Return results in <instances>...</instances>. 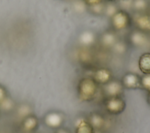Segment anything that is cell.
<instances>
[{"label":"cell","mask_w":150,"mask_h":133,"mask_svg":"<svg viewBox=\"0 0 150 133\" xmlns=\"http://www.w3.org/2000/svg\"><path fill=\"white\" fill-rule=\"evenodd\" d=\"M98 91V84L92 78L85 77L80 79L77 85V96L81 102H90L94 99Z\"/></svg>","instance_id":"1"},{"label":"cell","mask_w":150,"mask_h":133,"mask_svg":"<svg viewBox=\"0 0 150 133\" xmlns=\"http://www.w3.org/2000/svg\"><path fill=\"white\" fill-rule=\"evenodd\" d=\"M111 26L115 30L126 29L131 23V18L128 13L124 10H118L111 18Z\"/></svg>","instance_id":"2"},{"label":"cell","mask_w":150,"mask_h":133,"mask_svg":"<svg viewBox=\"0 0 150 133\" xmlns=\"http://www.w3.org/2000/svg\"><path fill=\"white\" fill-rule=\"evenodd\" d=\"M104 107L109 113L113 115H118L125 110L126 103L121 96L105 98Z\"/></svg>","instance_id":"3"},{"label":"cell","mask_w":150,"mask_h":133,"mask_svg":"<svg viewBox=\"0 0 150 133\" xmlns=\"http://www.w3.org/2000/svg\"><path fill=\"white\" fill-rule=\"evenodd\" d=\"M124 88L121 81L118 79H112L108 83L103 85V93L105 98L118 97L122 96Z\"/></svg>","instance_id":"4"},{"label":"cell","mask_w":150,"mask_h":133,"mask_svg":"<svg viewBox=\"0 0 150 133\" xmlns=\"http://www.w3.org/2000/svg\"><path fill=\"white\" fill-rule=\"evenodd\" d=\"M121 83L124 89H141V76L134 72H127L124 75Z\"/></svg>","instance_id":"5"},{"label":"cell","mask_w":150,"mask_h":133,"mask_svg":"<svg viewBox=\"0 0 150 133\" xmlns=\"http://www.w3.org/2000/svg\"><path fill=\"white\" fill-rule=\"evenodd\" d=\"M92 78L98 85L103 86L113 79V74L110 69L102 67L94 72Z\"/></svg>","instance_id":"6"},{"label":"cell","mask_w":150,"mask_h":133,"mask_svg":"<svg viewBox=\"0 0 150 133\" xmlns=\"http://www.w3.org/2000/svg\"><path fill=\"white\" fill-rule=\"evenodd\" d=\"M45 123L47 126L52 128H57L61 127L64 121V117L62 113L53 111L46 115Z\"/></svg>","instance_id":"7"},{"label":"cell","mask_w":150,"mask_h":133,"mask_svg":"<svg viewBox=\"0 0 150 133\" xmlns=\"http://www.w3.org/2000/svg\"><path fill=\"white\" fill-rule=\"evenodd\" d=\"M134 22L137 29L144 33L150 32V14L140 13L134 18Z\"/></svg>","instance_id":"8"},{"label":"cell","mask_w":150,"mask_h":133,"mask_svg":"<svg viewBox=\"0 0 150 133\" xmlns=\"http://www.w3.org/2000/svg\"><path fill=\"white\" fill-rule=\"evenodd\" d=\"M129 41L135 47H142L148 42V37L145 33L139 30L133 31L129 35Z\"/></svg>","instance_id":"9"},{"label":"cell","mask_w":150,"mask_h":133,"mask_svg":"<svg viewBox=\"0 0 150 133\" xmlns=\"http://www.w3.org/2000/svg\"><path fill=\"white\" fill-rule=\"evenodd\" d=\"M87 120L93 128L97 130H100L103 128L106 123V120L104 116L101 114L96 112L91 113Z\"/></svg>","instance_id":"10"},{"label":"cell","mask_w":150,"mask_h":133,"mask_svg":"<svg viewBox=\"0 0 150 133\" xmlns=\"http://www.w3.org/2000/svg\"><path fill=\"white\" fill-rule=\"evenodd\" d=\"M76 133H94V129L87 119L80 118L76 123Z\"/></svg>","instance_id":"11"},{"label":"cell","mask_w":150,"mask_h":133,"mask_svg":"<svg viewBox=\"0 0 150 133\" xmlns=\"http://www.w3.org/2000/svg\"><path fill=\"white\" fill-rule=\"evenodd\" d=\"M118 41L117 37L112 32H105L101 37V45L105 48H112Z\"/></svg>","instance_id":"12"},{"label":"cell","mask_w":150,"mask_h":133,"mask_svg":"<svg viewBox=\"0 0 150 133\" xmlns=\"http://www.w3.org/2000/svg\"><path fill=\"white\" fill-rule=\"evenodd\" d=\"M138 67L144 74H150V52H145L139 57Z\"/></svg>","instance_id":"13"},{"label":"cell","mask_w":150,"mask_h":133,"mask_svg":"<svg viewBox=\"0 0 150 133\" xmlns=\"http://www.w3.org/2000/svg\"><path fill=\"white\" fill-rule=\"evenodd\" d=\"M96 41V36L93 32L91 31H85L83 32L80 37L79 42L84 47H88L93 46Z\"/></svg>","instance_id":"14"},{"label":"cell","mask_w":150,"mask_h":133,"mask_svg":"<svg viewBox=\"0 0 150 133\" xmlns=\"http://www.w3.org/2000/svg\"><path fill=\"white\" fill-rule=\"evenodd\" d=\"M38 125V121L37 118L33 116H29L25 118L23 120V128L26 131H29L35 129Z\"/></svg>","instance_id":"15"},{"label":"cell","mask_w":150,"mask_h":133,"mask_svg":"<svg viewBox=\"0 0 150 133\" xmlns=\"http://www.w3.org/2000/svg\"><path fill=\"white\" fill-rule=\"evenodd\" d=\"M132 8L137 12H144L149 8L146 0H134L132 1Z\"/></svg>","instance_id":"16"},{"label":"cell","mask_w":150,"mask_h":133,"mask_svg":"<svg viewBox=\"0 0 150 133\" xmlns=\"http://www.w3.org/2000/svg\"><path fill=\"white\" fill-rule=\"evenodd\" d=\"M111 48L113 49L115 53L122 54L126 52L127 50V46L124 42L122 41H117Z\"/></svg>","instance_id":"17"},{"label":"cell","mask_w":150,"mask_h":133,"mask_svg":"<svg viewBox=\"0 0 150 133\" xmlns=\"http://www.w3.org/2000/svg\"><path fill=\"white\" fill-rule=\"evenodd\" d=\"M31 113V108L28 105L26 104H22L21 105L17 111L18 115L19 117L23 118V119L28 116H30V114Z\"/></svg>","instance_id":"18"},{"label":"cell","mask_w":150,"mask_h":133,"mask_svg":"<svg viewBox=\"0 0 150 133\" xmlns=\"http://www.w3.org/2000/svg\"><path fill=\"white\" fill-rule=\"evenodd\" d=\"M141 89L148 92H150V74H144L141 76Z\"/></svg>","instance_id":"19"},{"label":"cell","mask_w":150,"mask_h":133,"mask_svg":"<svg viewBox=\"0 0 150 133\" xmlns=\"http://www.w3.org/2000/svg\"><path fill=\"white\" fill-rule=\"evenodd\" d=\"M14 106L13 102L8 97H6L2 102L0 103V107L4 110H11Z\"/></svg>","instance_id":"20"},{"label":"cell","mask_w":150,"mask_h":133,"mask_svg":"<svg viewBox=\"0 0 150 133\" xmlns=\"http://www.w3.org/2000/svg\"><path fill=\"white\" fill-rule=\"evenodd\" d=\"M119 9L118 8L112 4H110L107 6H105L104 9V13L106 16L111 18Z\"/></svg>","instance_id":"21"},{"label":"cell","mask_w":150,"mask_h":133,"mask_svg":"<svg viewBox=\"0 0 150 133\" xmlns=\"http://www.w3.org/2000/svg\"><path fill=\"white\" fill-rule=\"evenodd\" d=\"M89 8H90V12L93 14L99 15L104 13L105 6L101 3L92 6H89Z\"/></svg>","instance_id":"22"},{"label":"cell","mask_w":150,"mask_h":133,"mask_svg":"<svg viewBox=\"0 0 150 133\" xmlns=\"http://www.w3.org/2000/svg\"><path fill=\"white\" fill-rule=\"evenodd\" d=\"M102 0H84V3L88 6H92L101 3Z\"/></svg>","instance_id":"23"},{"label":"cell","mask_w":150,"mask_h":133,"mask_svg":"<svg viewBox=\"0 0 150 133\" xmlns=\"http://www.w3.org/2000/svg\"><path fill=\"white\" fill-rule=\"evenodd\" d=\"M6 93L5 89L0 86V103L6 97Z\"/></svg>","instance_id":"24"},{"label":"cell","mask_w":150,"mask_h":133,"mask_svg":"<svg viewBox=\"0 0 150 133\" xmlns=\"http://www.w3.org/2000/svg\"><path fill=\"white\" fill-rule=\"evenodd\" d=\"M56 133H69V132L64 129H59L57 131Z\"/></svg>","instance_id":"25"},{"label":"cell","mask_w":150,"mask_h":133,"mask_svg":"<svg viewBox=\"0 0 150 133\" xmlns=\"http://www.w3.org/2000/svg\"><path fill=\"white\" fill-rule=\"evenodd\" d=\"M146 100L148 103L150 105V92H148V94H147V97H146Z\"/></svg>","instance_id":"26"},{"label":"cell","mask_w":150,"mask_h":133,"mask_svg":"<svg viewBox=\"0 0 150 133\" xmlns=\"http://www.w3.org/2000/svg\"><path fill=\"white\" fill-rule=\"evenodd\" d=\"M107 1H110V2H113V1H116V0H107Z\"/></svg>","instance_id":"27"},{"label":"cell","mask_w":150,"mask_h":133,"mask_svg":"<svg viewBox=\"0 0 150 133\" xmlns=\"http://www.w3.org/2000/svg\"><path fill=\"white\" fill-rule=\"evenodd\" d=\"M149 14H150V13H149Z\"/></svg>","instance_id":"28"}]
</instances>
